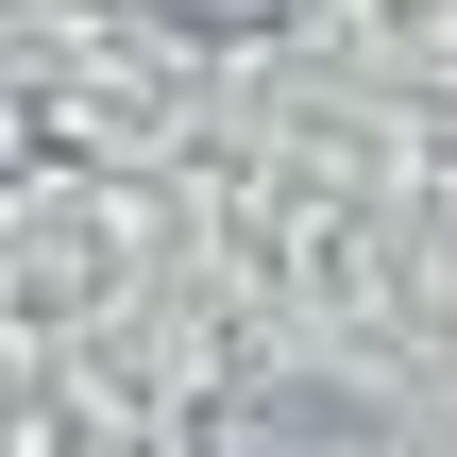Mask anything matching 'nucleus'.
Instances as JSON below:
<instances>
[{"mask_svg":"<svg viewBox=\"0 0 457 457\" xmlns=\"http://www.w3.org/2000/svg\"><path fill=\"white\" fill-rule=\"evenodd\" d=\"M153 17H187V34H271V17H305V0H153Z\"/></svg>","mask_w":457,"mask_h":457,"instance_id":"1","label":"nucleus"}]
</instances>
